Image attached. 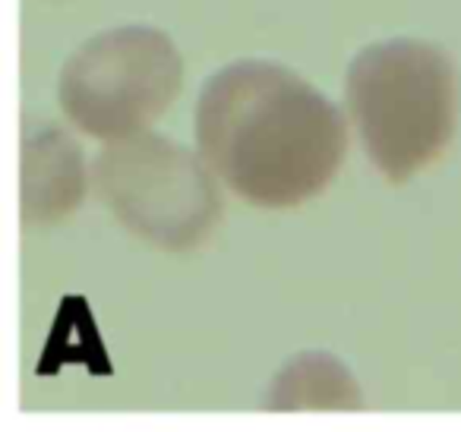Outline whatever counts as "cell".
I'll return each mask as SVG.
<instances>
[{"mask_svg": "<svg viewBox=\"0 0 461 432\" xmlns=\"http://www.w3.org/2000/svg\"><path fill=\"white\" fill-rule=\"evenodd\" d=\"M193 133L208 171L259 209L320 196L348 152L342 111L275 60H234L208 76Z\"/></svg>", "mask_w": 461, "mask_h": 432, "instance_id": "obj_1", "label": "cell"}, {"mask_svg": "<svg viewBox=\"0 0 461 432\" xmlns=\"http://www.w3.org/2000/svg\"><path fill=\"white\" fill-rule=\"evenodd\" d=\"M344 101L370 164L398 187L449 149L458 123V73L439 45L389 38L354 54Z\"/></svg>", "mask_w": 461, "mask_h": 432, "instance_id": "obj_2", "label": "cell"}, {"mask_svg": "<svg viewBox=\"0 0 461 432\" xmlns=\"http://www.w3.org/2000/svg\"><path fill=\"white\" fill-rule=\"evenodd\" d=\"M202 155L161 133L108 142L92 161V187L117 224L142 243L184 253L222 221V196Z\"/></svg>", "mask_w": 461, "mask_h": 432, "instance_id": "obj_3", "label": "cell"}, {"mask_svg": "<svg viewBox=\"0 0 461 432\" xmlns=\"http://www.w3.org/2000/svg\"><path fill=\"white\" fill-rule=\"evenodd\" d=\"M184 85V57L155 25H117L98 32L67 57L57 101L79 133L127 139L146 133Z\"/></svg>", "mask_w": 461, "mask_h": 432, "instance_id": "obj_4", "label": "cell"}, {"mask_svg": "<svg viewBox=\"0 0 461 432\" xmlns=\"http://www.w3.org/2000/svg\"><path fill=\"white\" fill-rule=\"evenodd\" d=\"M86 199L82 149L48 120L23 117V224H57Z\"/></svg>", "mask_w": 461, "mask_h": 432, "instance_id": "obj_5", "label": "cell"}, {"mask_svg": "<svg viewBox=\"0 0 461 432\" xmlns=\"http://www.w3.org/2000/svg\"><path fill=\"white\" fill-rule=\"evenodd\" d=\"M266 410H360L364 395L342 360L310 351L297 353L268 385Z\"/></svg>", "mask_w": 461, "mask_h": 432, "instance_id": "obj_6", "label": "cell"}]
</instances>
